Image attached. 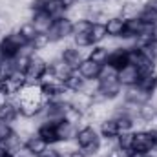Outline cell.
Listing matches in <instances>:
<instances>
[{
	"label": "cell",
	"instance_id": "1",
	"mask_svg": "<svg viewBox=\"0 0 157 157\" xmlns=\"http://www.w3.org/2000/svg\"><path fill=\"white\" fill-rule=\"evenodd\" d=\"M121 82L117 78V70H113L112 66L104 64L102 71L99 75V91L104 95L106 101H113L121 95Z\"/></svg>",
	"mask_w": 157,
	"mask_h": 157
},
{
	"label": "cell",
	"instance_id": "2",
	"mask_svg": "<svg viewBox=\"0 0 157 157\" xmlns=\"http://www.w3.org/2000/svg\"><path fill=\"white\" fill-rule=\"evenodd\" d=\"M75 141H77V146L86 155H97L101 152V141H102V137H99L97 130L93 126H90V124L78 128L77 135H75Z\"/></svg>",
	"mask_w": 157,
	"mask_h": 157
},
{
	"label": "cell",
	"instance_id": "3",
	"mask_svg": "<svg viewBox=\"0 0 157 157\" xmlns=\"http://www.w3.org/2000/svg\"><path fill=\"white\" fill-rule=\"evenodd\" d=\"M155 141H157V128L133 132V148H132V152L150 154V152L155 150Z\"/></svg>",
	"mask_w": 157,
	"mask_h": 157
},
{
	"label": "cell",
	"instance_id": "4",
	"mask_svg": "<svg viewBox=\"0 0 157 157\" xmlns=\"http://www.w3.org/2000/svg\"><path fill=\"white\" fill-rule=\"evenodd\" d=\"M71 35H73V22L68 17H62V18L53 20L51 28L48 29V37L51 40V44L53 42H60V40L68 39Z\"/></svg>",
	"mask_w": 157,
	"mask_h": 157
},
{
	"label": "cell",
	"instance_id": "5",
	"mask_svg": "<svg viewBox=\"0 0 157 157\" xmlns=\"http://www.w3.org/2000/svg\"><path fill=\"white\" fill-rule=\"evenodd\" d=\"M48 68H49V64H48L40 55H33V57L29 59V64H28L26 71H24V75H26V84H39L42 75L48 71Z\"/></svg>",
	"mask_w": 157,
	"mask_h": 157
},
{
	"label": "cell",
	"instance_id": "6",
	"mask_svg": "<svg viewBox=\"0 0 157 157\" xmlns=\"http://www.w3.org/2000/svg\"><path fill=\"white\" fill-rule=\"evenodd\" d=\"M22 148H24V137H22L18 132H15V130H13L6 139L0 141V150H2V152H7V154L17 155Z\"/></svg>",
	"mask_w": 157,
	"mask_h": 157
},
{
	"label": "cell",
	"instance_id": "7",
	"mask_svg": "<svg viewBox=\"0 0 157 157\" xmlns=\"http://www.w3.org/2000/svg\"><path fill=\"white\" fill-rule=\"evenodd\" d=\"M106 64L112 66L113 70H121L124 68L126 64H130V49L126 48H115V49H110L108 53V59H106Z\"/></svg>",
	"mask_w": 157,
	"mask_h": 157
},
{
	"label": "cell",
	"instance_id": "8",
	"mask_svg": "<svg viewBox=\"0 0 157 157\" xmlns=\"http://www.w3.org/2000/svg\"><path fill=\"white\" fill-rule=\"evenodd\" d=\"M152 95H154V93H148V91L141 90L137 84H135V86H128V88L124 90V101L130 102V104H137V106H141V104L152 101Z\"/></svg>",
	"mask_w": 157,
	"mask_h": 157
},
{
	"label": "cell",
	"instance_id": "9",
	"mask_svg": "<svg viewBox=\"0 0 157 157\" xmlns=\"http://www.w3.org/2000/svg\"><path fill=\"white\" fill-rule=\"evenodd\" d=\"M101 71H102V64H97V62H93L88 57L78 64V68H77V73L84 80H95V78H99Z\"/></svg>",
	"mask_w": 157,
	"mask_h": 157
},
{
	"label": "cell",
	"instance_id": "10",
	"mask_svg": "<svg viewBox=\"0 0 157 157\" xmlns=\"http://www.w3.org/2000/svg\"><path fill=\"white\" fill-rule=\"evenodd\" d=\"M37 135L42 141H46L48 146L59 143V135H57V121H44L37 128Z\"/></svg>",
	"mask_w": 157,
	"mask_h": 157
},
{
	"label": "cell",
	"instance_id": "11",
	"mask_svg": "<svg viewBox=\"0 0 157 157\" xmlns=\"http://www.w3.org/2000/svg\"><path fill=\"white\" fill-rule=\"evenodd\" d=\"M139 77H141V71H139L133 64H126L124 68H121V70L117 71L119 82H121V86H124V88L135 86L137 80H139Z\"/></svg>",
	"mask_w": 157,
	"mask_h": 157
},
{
	"label": "cell",
	"instance_id": "12",
	"mask_svg": "<svg viewBox=\"0 0 157 157\" xmlns=\"http://www.w3.org/2000/svg\"><path fill=\"white\" fill-rule=\"evenodd\" d=\"M18 117H20L18 102H17L13 97H9V99L0 106V119H2V121H6V122H9V124H13Z\"/></svg>",
	"mask_w": 157,
	"mask_h": 157
},
{
	"label": "cell",
	"instance_id": "13",
	"mask_svg": "<svg viewBox=\"0 0 157 157\" xmlns=\"http://www.w3.org/2000/svg\"><path fill=\"white\" fill-rule=\"evenodd\" d=\"M57 135H59V143H66V141H75L77 135V126L68 122L66 119L57 121Z\"/></svg>",
	"mask_w": 157,
	"mask_h": 157
},
{
	"label": "cell",
	"instance_id": "14",
	"mask_svg": "<svg viewBox=\"0 0 157 157\" xmlns=\"http://www.w3.org/2000/svg\"><path fill=\"white\" fill-rule=\"evenodd\" d=\"M33 26H35V29L39 31V33H48V29L51 28V24H53V18L46 13V11H31V20H29Z\"/></svg>",
	"mask_w": 157,
	"mask_h": 157
},
{
	"label": "cell",
	"instance_id": "15",
	"mask_svg": "<svg viewBox=\"0 0 157 157\" xmlns=\"http://www.w3.org/2000/svg\"><path fill=\"white\" fill-rule=\"evenodd\" d=\"M60 59H62L66 64H70L73 70H77L78 64L84 60V57H82V53H80V49H78L77 46L64 48V49H62V53H60Z\"/></svg>",
	"mask_w": 157,
	"mask_h": 157
},
{
	"label": "cell",
	"instance_id": "16",
	"mask_svg": "<svg viewBox=\"0 0 157 157\" xmlns=\"http://www.w3.org/2000/svg\"><path fill=\"white\" fill-rule=\"evenodd\" d=\"M24 148L31 154V155L39 157L46 148H48V144H46V141H42L37 133H33L31 137H28L26 141H24Z\"/></svg>",
	"mask_w": 157,
	"mask_h": 157
},
{
	"label": "cell",
	"instance_id": "17",
	"mask_svg": "<svg viewBox=\"0 0 157 157\" xmlns=\"http://www.w3.org/2000/svg\"><path fill=\"white\" fill-rule=\"evenodd\" d=\"M49 68L55 71V75L60 78L62 82H64L66 78L70 77V75H73V71H75V70H73L70 64H66V62H64L60 57H59V59H55L53 62H49Z\"/></svg>",
	"mask_w": 157,
	"mask_h": 157
},
{
	"label": "cell",
	"instance_id": "18",
	"mask_svg": "<svg viewBox=\"0 0 157 157\" xmlns=\"http://www.w3.org/2000/svg\"><path fill=\"white\" fill-rule=\"evenodd\" d=\"M106 33H108V37L121 39L122 33H124V18H121V17L108 18V22H106Z\"/></svg>",
	"mask_w": 157,
	"mask_h": 157
},
{
	"label": "cell",
	"instance_id": "19",
	"mask_svg": "<svg viewBox=\"0 0 157 157\" xmlns=\"http://www.w3.org/2000/svg\"><path fill=\"white\" fill-rule=\"evenodd\" d=\"M137 86L148 93H154L157 90V71H148V73H141V77L137 80Z\"/></svg>",
	"mask_w": 157,
	"mask_h": 157
},
{
	"label": "cell",
	"instance_id": "20",
	"mask_svg": "<svg viewBox=\"0 0 157 157\" xmlns=\"http://www.w3.org/2000/svg\"><path fill=\"white\" fill-rule=\"evenodd\" d=\"M121 133L117 126V121L113 117H108L106 121L101 122V135L102 139H117V135Z\"/></svg>",
	"mask_w": 157,
	"mask_h": 157
},
{
	"label": "cell",
	"instance_id": "21",
	"mask_svg": "<svg viewBox=\"0 0 157 157\" xmlns=\"http://www.w3.org/2000/svg\"><path fill=\"white\" fill-rule=\"evenodd\" d=\"M137 117L139 121H144V122H154V119H157V108L152 101L144 102L139 106V112H137Z\"/></svg>",
	"mask_w": 157,
	"mask_h": 157
},
{
	"label": "cell",
	"instance_id": "22",
	"mask_svg": "<svg viewBox=\"0 0 157 157\" xmlns=\"http://www.w3.org/2000/svg\"><path fill=\"white\" fill-rule=\"evenodd\" d=\"M139 18L144 22V24H152V26H157V6L155 2H150L146 6H143L141 13H139Z\"/></svg>",
	"mask_w": 157,
	"mask_h": 157
},
{
	"label": "cell",
	"instance_id": "23",
	"mask_svg": "<svg viewBox=\"0 0 157 157\" xmlns=\"http://www.w3.org/2000/svg\"><path fill=\"white\" fill-rule=\"evenodd\" d=\"M141 9H143V6H139L137 2H133V0H126V2L122 4V7H121L119 17L124 18V20H128V18H135V17H139Z\"/></svg>",
	"mask_w": 157,
	"mask_h": 157
},
{
	"label": "cell",
	"instance_id": "24",
	"mask_svg": "<svg viewBox=\"0 0 157 157\" xmlns=\"http://www.w3.org/2000/svg\"><path fill=\"white\" fill-rule=\"evenodd\" d=\"M44 11L53 18V20H57V18H62V17H66V7L60 4V0H48L46 2V7H44Z\"/></svg>",
	"mask_w": 157,
	"mask_h": 157
},
{
	"label": "cell",
	"instance_id": "25",
	"mask_svg": "<svg viewBox=\"0 0 157 157\" xmlns=\"http://www.w3.org/2000/svg\"><path fill=\"white\" fill-rule=\"evenodd\" d=\"M84 78L80 77L77 73V70L73 71V75H70V77L64 80V88L70 91V93H78V91H82V88H84Z\"/></svg>",
	"mask_w": 157,
	"mask_h": 157
},
{
	"label": "cell",
	"instance_id": "26",
	"mask_svg": "<svg viewBox=\"0 0 157 157\" xmlns=\"http://www.w3.org/2000/svg\"><path fill=\"white\" fill-rule=\"evenodd\" d=\"M18 51L20 49L7 37H2V40H0V55H2V59H15L18 55Z\"/></svg>",
	"mask_w": 157,
	"mask_h": 157
},
{
	"label": "cell",
	"instance_id": "27",
	"mask_svg": "<svg viewBox=\"0 0 157 157\" xmlns=\"http://www.w3.org/2000/svg\"><path fill=\"white\" fill-rule=\"evenodd\" d=\"M108 53H110V49L106 48V46H101V44H95L93 46V49L90 51V55H88V59H91L93 62H97V64H106V59H108Z\"/></svg>",
	"mask_w": 157,
	"mask_h": 157
},
{
	"label": "cell",
	"instance_id": "28",
	"mask_svg": "<svg viewBox=\"0 0 157 157\" xmlns=\"http://www.w3.org/2000/svg\"><path fill=\"white\" fill-rule=\"evenodd\" d=\"M90 37H91L93 46H95V44H101L102 40L108 37V33H106V24L93 22V24H91V29H90Z\"/></svg>",
	"mask_w": 157,
	"mask_h": 157
},
{
	"label": "cell",
	"instance_id": "29",
	"mask_svg": "<svg viewBox=\"0 0 157 157\" xmlns=\"http://www.w3.org/2000/svg\"><path fill=\"white\" fill-rule=\"evenodd\" d=\"M117 146L130 154L133 148V132H121L117 135Z\"/></svg>",
	"mask_w": 157,
	"mask_h": 157
},
{
	"label": "cell",
	"instance_id": "30",
	"mask_svg": "<svg viewBox=\"0 0 157 157\" xmlns=\"http://www.w3.org/2000/svg\"><path fill=\"white\" fill-rule=\"evenodd\" d=\"M29 44L33 46V49H35V53H37V51H44V49H48L49 44H51V40H49V37H48V33H37L35 39L31 40Z\"/></svg>",
	"mask_w": 157,
	"mask_h": 157
},
{
	"label": "cell",
	"instance_id": "31",
	"mask_svg": "<svg viewBox=\"0 0 157 157\" xmlns=\"http://www.w3.org/2000/svg\"><path fill=\"white\" fill-rule=\"evenodd\" d=\"M148 59H152L154 62H157V39H150V40H146L141 48H139Z\"/></svg>",
	"mask_w": 157,
	"mask_h": 157
},
{
	"label": "cell",
	"instance_id": "32",
	"mask_svg": "<svg viewBox=\"0 0 157 157\" xmlns=\"http://www.w3.org/2000/svg\"><path fill=\"white\" fill-rule=\"evenodd\" d=\"M18 31L26 37V40H28V42H31V40L35 39V35L39 33L31 22H24V24H20V26H18Z\"/></svg>",
	"mask_w": 157,
	"mask_h": 157
},
{
	"label": "cell",
	"instance_id": "33",
	"mask_svg": "<svg viewBox=\"0 0 157 157\" xmlns=\"http://www.w3.org/2000/svg\"><path fill=\"white\" fill-rule=\"evenodd\" d=\"M71 37H73V42H75L77 48H88V46H93L90 33H78V35H71Z\"/></svg>",
	"mask_w": 157,
	"mask_h": 157
},
{
	"label": "cell",
	"instance_id": "34",
	"mask_svg": "<svg viewBox=\"0 0 157 157\" xmlns=\"http://www.w3.org/2000/svg\"><path fill=\"white\" fill-rule=\"evenodd\" d=\"M91 29V22L90 20H77L73 22V35H78V33H90Z\"/></svg>",
	"mask_w": 157,
	"mask_h": 157
},
{
	"label": "cell",
	"instance_id": "35",
	"mask_svg": "<svg viewBox=\"0 0 157 157\" xmlns=\"http://www.w3.org/2000/svg\"><path fill=\"white\" fill-rule=\"evenodd\" d=\"M102 157H128V152L121 150L117 144H115V146H112V148H110V150H108Z\"/></svg>",
	"mask_w": 157,
	"mask_h": 157
},
{
	"label": "cell",
	"instance_id": "36",
	"mask_svg": "<svg viewBox=\"0 0 157 157\" xmlns=\"http://www.w3.org/2000/svg\"><path fill=\"white\" fill-rule=\"evenodd\" d=\"M11 132H13V128H11V124L0 119V141H2V139H6V137H7V135L11 133Z\"/></svg>",
	"mask_w": 157,
	"mask_h": 157
},
{
	"label": "cell",
	"instance_id": "37",
	"mask_svg": "<svg viewBox=\"0 0 157 157\" xmlns=\"http://www.w3.org/2000/svg\"><path fill=\"white\" fill-rule=\"evenodd\" d=\"M39 157H60V152H59V150H55V148H49V146H48V148H46Z\"/></svg>",
	"mask_w": 157,
	"mask_h": 157
},
{
	"label": "cell",
	"instance_id": "38",
	"mask_svg": "<svg viewBox=\"0 0 157 157\" xmlns=\"http://www.w3.org/2000/svg\"><path fill=\"white\" fill-rule=\"evenodd\" d=\"M60 4H62V6L66 7V11H68V9H71L73 6H77L78 0H60Z\"/></svg>",
	"mask_w": 157,
	"mask_h": 157
},
{
	"label": "cell",
	"instance_id": "39",
	"mask_svg": "<svg viewBox=\"0 0 157 157\" xmlns=\"http://www.w3.org/2000/svg\"><path fill=\"white\" fill-rule=\"evenodd\" d=\"M70 157H88L80 148H77V150H73V152H70Z\"/></svg>",
	"mask_w": 157,
	"mask_h": 157
},
{
	"label": "cell",
	"instance_id": "40",
	"mask_svg": "<svg viewBox=\"0 0 157 157\" xmlns=\"http://www.w3.org/2000/svg\"><path fill=\"white\" fill-rule=\"evenodd\" d=\"M128 157H150L148 154H141V152H130Z\"/></svg>",
	"mask_w": 157,
	"mask_h": 157
},
{
	"label": "cell",
	"instance_id": "41",
	"mask_svg": "<svg viewBox=\"0 0 157 157\" xmlns=\"http://www.w3.org/2000/svg\"><path fill=\"white\" fill-rule=\"evenodd\" d=\"M0 40H2V28H0Z\"/></svg>",
	"mask_w": 157,
	"mask_h": 157
},
{
	"label": "cell",
	"instance_id": "42",
	"mask_svg": "<svg viewBox=\"0 0 157 157\" xmlns=\"http://www.w3.org/2000/svg\"><path fill=\"white\" fill-rule=\"evenodd\" d=\"M155 148H157V141H155Z\"/></svg>",
	"mask_w": 157,
	"mask_h": 157
},
{
	"label": "cell",
	"instance_id": "43",
	"mask_svg": "<svg viewBox=\"0 0 157 157\" xmlns=\"http://www.w3.org/2000/svg\"><path fill=\"white\" fill-rule=\"evenodd\" d=\"M91 2H97V0H91Z\"/></svg>",
	"mask_w": 157,
	"mask_h": 157
},
{
	"label": "cell",
	"instance_id": "44",
	"mask_svg": "<svg viewBox=\"0 0 157 157\" xmlns=\"http://www.w3.org/2000/svg\"><path fill=\"white\" fill-rule=\"evenodd\" d=\"M155 6H157V0H155Z\"/></svg>",
	"mask_w": 157,
	"mask_h": 157
}]
</instances>
